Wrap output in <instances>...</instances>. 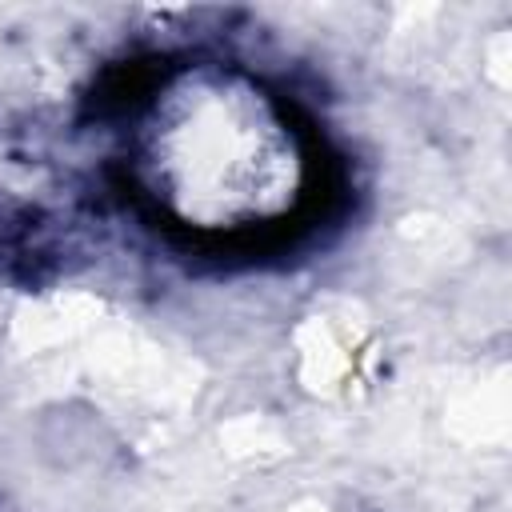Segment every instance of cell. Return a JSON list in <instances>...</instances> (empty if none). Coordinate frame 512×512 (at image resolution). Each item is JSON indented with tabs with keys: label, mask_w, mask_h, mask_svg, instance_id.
Instances as JSON below:
<instances>
[{
	"label": "cell",
	"mask_w": 512,
	"mask_h": 512,
	"mask_svg": "<svg viewBox=\"0 0 512 512\" xmlns=\"http://www.w3.org/2000/svg\"><path fill=\"white\" fill-rule=\"evenodd\" d=\"M128 160L140 196L196 236L276 228L308 188V148L288 108L228 64L172 72L132 128Z\"/></svg>",
	"instance_id": "6da1fadb"
}]
</instances>
